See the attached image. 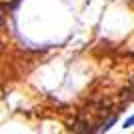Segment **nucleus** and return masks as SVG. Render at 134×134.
<instances>
[{
  "label": "nucleus",
  "instance_id": "obj_1",
  "mask_svg": "<svg viewBox=\"0 0 134 134\" xmlns=\"http://www.w3.org/2000/svg\"><path fill=\"white\" fill-rule=\"evenodd\" d=\"M8 14H10V6H8V4H0V26L6 22Z\"/></svg>",
  "mask_w": 134,
  "mask_h": 134
},
{
  "label": "nucleus",
  "instance_id": "obj_2",
  "mask_svg": "<svg viewBox=\"0 0 134 134\" xmlns=\"http://www.w3.org/2000/svg\"><path fill=\"white\" fill-rule=\"evenodd\" d=\"M134 124V116H130L128 120H126V122H124V128H130V126H132Z\"/></svg>",
  "mask_w": 134,
  "mask_h": 134
}]
</instances>
